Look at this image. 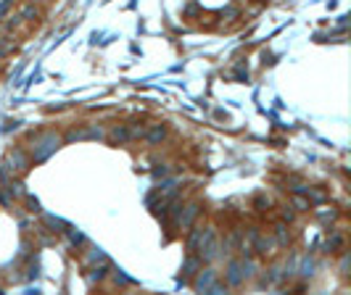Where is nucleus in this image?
<instances>
[{
  "label": "nucleus",
  "mask_w": 351,
  "mask_h": 295,
  "mask_svg": "<svg viewBox=\"0 0 351 295\" xmlns=\"http://www.w3.org/2000/svg\"><path fill=\"white\" fill-rule=\"evenodd\" d=\"M143 135H145V140H148V143H161V140L166 137V129L161 127V124H156L154 129H148V132H143Z\"/></svg>",
  "instance_id": "1"
},
{
  "label": "nucleus",
  "mask_w": 351,
  "mask_h": 295,
  "mask_svg": "<svg viewBox=\"0 0 351 295\" xmlns=\"http://www.w3.org/2000/svg\"><path fill=\"white\" fill-rule=\"evenodd\" d=\"M240 266H243V261H233V263H230V272H227V279H230V285H238L240 279H243Z\"/></svg>",
  "instance_id": "2"
},
{
  "label": "nucleus",
  "mask_w": 351,
  "mask_h": 295,
  "mask_svg": "<svg viewBox=\"0 0 351 295\" xmlns=\"http://www.w3.org/2000/svg\"><path fill=\"white\" fill-rule=\"evenodd\" d=\"M195 216H198V206H188V211L180 216V224H182V227H190Z\"/></svg>",
  "instance_id": "3"
},
{
  "label": "nucleus",
  "mask_w": 351,
  "mask_h": 295,
  "mask_svg": "<svg viewBox=\"0 0 351 295\" xmlns=\"http://www.w3.org/2000/svg\"><path fill=\"white\" fill-rule=\"evenodd\" d=\"M111 137L116 140V143H127V140H130L132 135H130L127 129H114V132H111Z\"/></svg>",
  "instance_id": "4"
},
{
  "label": "nucleus",
  "mask_w": 351,
  "mask_h": 295,
  "mask_svg": "<svg viewBox=\"0 0 351 295\" xmlns=\"http://www.w3.org/2000/svg\"><path fill=\"white\" fill-rule=\"evenodd\" d=\"M211 279H214V272H206V274H201V279H198V287H206V285H211Z\"/></svg>",
  "instance_id": "5"
},
{
  "label": "nucleus",
  "mask_w": 351,
  "mask_h": 295,
  "mask_svg": "<svg viewBox=\"0 0 351 295\" xmlns=\"http://www.w3.org/2000/svg\"><path fill=\"white\" fill-rule=\"evenodd\" d=\"M21 16H27V19L35 16V19H37V8H35V6H24V8H21Z\"/></svg>",
  "instance_id": "6"
},
{
  "label": "nucleus",
  "mask_w": 351,
  "mask_h": 295,
  "mask_svg": "<svg viewBox=\"0 0 351 295\" xmlns=\"http://www.w3.org/2000/svg\"><path fill=\"white\" fill-rule=\"evenodd\" d=\"M11 8H13V0H0V16H6Z\"/></svg>",
  "instance_id": "7"
},
{
  "label": "nucleus",
  "mask_w": 351,
  "mask_h": 295,
  "mask_svg": "<svg viewBox=\"0 0 351 295\" xmlns=\"http://www.w3.org/2000/svg\"><path fill=\"white\" fill-rule=\"evenodd\" d=\"M293 206H296L298 211H304V208H309V200H307V198H293Z\"/></svg>",
  "instance_id": "8"
},
{
  "label": "nucleus",
  "mask_w": 351,
  "mask_h": 295,
  "mask_svg": "<svg viewBox=\"0 0 351 295\" xmlns=\"http://www.w3.org/2000/svg\"><path fill=\"white\" fill-rule=\"evenodd\" d=\"M27 203H29V211H40V203L35 198H27Z\"/></svg>",
  "instance_id": "9"
},
{
  "label": "nucleus",
  "mask_w": 351,
  "mask_h": 295,
  "mask_svg": "<svg viewBox=\"0 0 351 295\" xmlns=\"http://www.w3.org/2000/svg\"><path fill=\"white\" fill-rule=\"evenodd\" d=\"M69 237H71V243H82V240H85V237L80 235V232H74V229L69 232Z\"/></svg>",
  "instance_id": "10"
}]
</instances>
